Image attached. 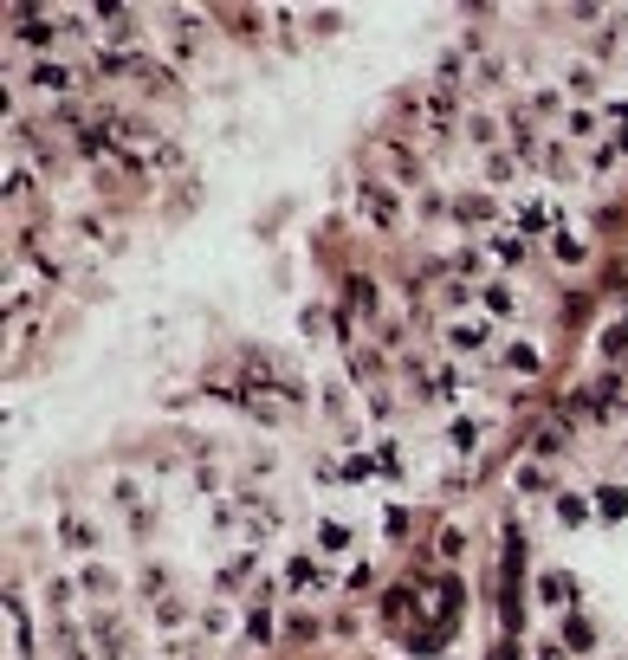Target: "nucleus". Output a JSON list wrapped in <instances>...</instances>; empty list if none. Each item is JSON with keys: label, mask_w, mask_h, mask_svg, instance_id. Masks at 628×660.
Listing matches in <instances>:
<instances>
[{"label": "nucleus", "mask_w": 628, "mask_h": 660, "mask_svg": "<svg viewBox=\"0 0 628 660\" xmlns=\"http://www.w3.org/2000/svg\"><path fill=\"white\" fill-rule=\"evenodd\" d=\"M486 305H493L499 318H512V311H518V305H512V292H505V285H486Z\"/></svg>", "instance_id": "obj_1"}, {"label": "nucleus", "mask_w": 628, "mask_h": 660, "mask_svg": "<svg viewBox=\"0 0 628 660\" xmlns=\"http://www.w3.org/2000/svg\"><path fill=\"white\" fill-rule=\"evenodd\" d=\"M363 201H370V220H395V195H376V188H370Z\"/></svg>", "instance_id": "obj_2"}]
</instances>
